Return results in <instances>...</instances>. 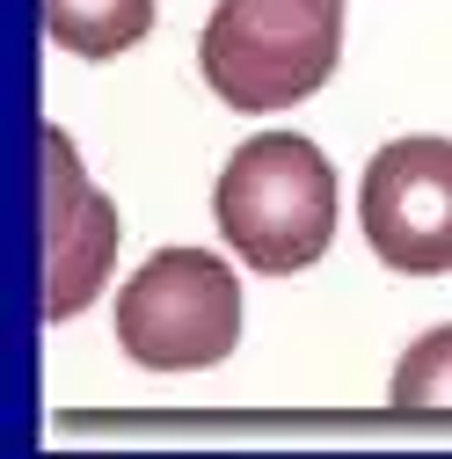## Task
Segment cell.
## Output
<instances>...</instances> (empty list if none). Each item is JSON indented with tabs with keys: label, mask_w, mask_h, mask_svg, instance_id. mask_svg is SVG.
<instances>
[{
	"label": "cell",
	"mask_w": 452,
	"mask_h": 459,
	"mask_svg": "<svg viewBox=\"0 0 452 459\" xmlns=\"http://www.w3.org/2000/svg\"><path fill=\"white\" fill-rule=\"evenodd\" d=\"M212 219L219 241L256 277L314 270L335 241V168L300 132H263L226 153L212 183Z\"/></svg>",
	"instance_id": "obj_1"
},
{
	"label": "cell",
	"mask_w": 452,
	"mask_h": 459,
	"mask_svg": "<svg viewBox=\"0 0 452 459\" xmlns=\"http://www.w3.org/2000/svg\"><path fill=\"white\" fill-rule=\"evenodd\" d=\"M241 342V277L212 248H153L117 292V351L139 372H212Z\"/></svg>",
	"instance_id": "obj_3"
},
{
	"label": "cell",
	"mask_w": 452,
	"mask_h": 459,
	"mask_svg": "<svg viewBox=\"0 0 452 459\" xmlns=\"http://www.w3.org/2000/svg\"><path fill=\"white\" fill-rule=\"evenodd\" d=\"M37 160H44V321H74L117 263V204L88 183L59 125L37 132Z\"/></svg>",
	"instance_id": "obj_5"
},
{
	"label": "cell",
	"mask_w": 452,
	"mask_h": 459,
	"mask_svg": "<svg viewBox=\"0 0 452 459\" xmlns=\"http://www.w3.org/2000/svg\"><path fill=\"white\" fill-rule=\"evenodd\" d=\"M394 409H452V321L423 328L394 365Z\"/></svg>",
	"instance_id": "obj_7"
},
{
	"label": "cell",
	"mask_w": 452,
	"mask_h": 459,
	"mask_svg": "<svg viewBox=\"0 0 452 459\" xmlns=\"http://www.w3.org/2000/svg\"><path fill=\"white\" fill-rule=\"evenodd\" d=\"M365 248L402 277L452 270V139H387L358 190Z\"/></svg>",
	"instance_id": "obj_4"
},
{
	"label": "cell",
	"mask_w": 452,
	"mask_h": 459,
	"mask_svg": "<svg viewBox=\"0 0 452 459\" xmlns=\"http://www.w3.org/2000/svg\"><path fill=\"white\" fill-rule=\"evenodd\" d=\"M335 59H343V0H219L197 37L204 88L241 117L307 102L314 88H328Z\"/></svg>",
	"instance_id": "obj_2"
},
{
	"label": "cell",
	"mask_w": 452,
	"mask_h": 459,
	"mask_svg": "<svg viewBox=\"0 0 452 459\" xmlns=\"http://www.w3.org/2000/svg\"><path fill=\"white\" fill-rule=\"evenodd\" d=\"M44 30L74 59H117V51L146 44L153 0H44Z\"/></svg>",
	"instance_id": "obj_6"
}]
</instances>
